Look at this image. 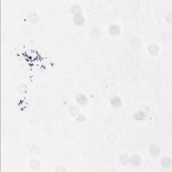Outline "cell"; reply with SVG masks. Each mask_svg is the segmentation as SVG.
<instances>
[{
	"label": "cell",
	"mask_w": 172,
	"mask_h": 172,
	"mask_svg": "<svg viewBox=\"0 0 172 172\" xmlns=\"http://www.w3.org/2000/svg\"><path fill=\"white\" fill-rule=\"evenodd\" d=\"M160 166L165 170L170 169L172 166V159L169 156H163L159 160Z\"/></svg>",
	"instance_id": "6da1fadb"
},
{
	"label": "cell",
	"mask_w": 172,
	"mask_h": 172,
	"mask_svg": "<svg viewBox=\"0 0 172 172\" xmlns=\"http://www.w3.org/2000/svg\"><path fill=\"white\" fill-rule=\"evenodd\" d=\"M121 33L120 26L116 24H112L109 26L108 34L111 36L115 37L119 36Z\"/></svg>",
	"instance_id": "7a4b0ae2"
},
{
	"label": "cell",
	"mask_w": 172,
	"mask_h": 172,
	"mask_svg": "<svg viewBox=\"0 0 172 172\" xmlns=\"http://www.w3.org/2000/svg\"><path fill=\"white\" fill-rule=\"evenodd\" d=\"M75 101L80 106H86L88 104V99L86 95L83 93H79L75 96Z\"/></svg>",
	"instance_id": "3957f363"
},
{
	"label": "cell",
	"mask_w": 172,
	"mask_h": 172,
	"mask_svg": "<svg viewBox=\"0 0 172 172\" xmlns=\"http://www.w3.org/2000/svg\"><path fill=\"white\" fill-rule=\"evenodd\" d=\"M149 154L151 156L157 157L161 154V148L157 144L153 143L149 147Z\"/></svg>",
	"instance_id": "277c9868"
},
{
	"label": "cell",
	"mask_w": 172,
	"mask_h": 172,
	"mask_svg": "<svg viewBox=\"0 0 172 172\" xmlns=\"http://www.w3.org/2000/svg\"><path fill=\"white\" fill-rule=\"evenodd\" d=\"M110 104L113 108H119L122 105V100L119 95H113L110 99Z\"/></svg>",
	"instance_id": "5b68a950"
},
{
	"label": "cell",
	"mask_w": 172,
	"mask_h": 172,
	"mask_svg": "<svg viewBox=\"0 0 172 172\" xmlns=\"http://www.w3.org/2000/svg\"><path fill=\"white\" fill-rule=\"evenodd\" d=\"M86 22V18L84 17L82 14L75 15L73 17V23L75 26H82Z\"/></svg>",
	"instance_id": "8992f818"
},
{
	"label": "cell",
	"mask_w": 172,
	"mask_h": 172,
	"mask_svg": "<svg viewBox=\"0 0 172 172\" xmlns=\"http://www.w3.org/2000/svg\"><path fill=\"white\" fill-rule=\"evenodd\" d=\"M141 157L138 154H133L130 157V163L133 167H138L141 164Z\"/></svg>",
	"instance_id": "52a82bcc"
},
{
	"label": "cell",
	"mask_w": 172,
	"mask_h": 172,
	"mask_svg": "<svg viewBox=\"0 0 172 172\" xmlns=\"http://www.w3.org/2000/svg\"><path fill=\"white\" fill-rule=\"evenodd\" d=\"M41 166V163L39 159L36 158H32L29 161V167L33 171L39 170Z\"/></svg>",
	"instance_id": "ba28073f"
},
{
	"label": "cell",
	"mask_w": 172,
	"mask_h": 172,
	"mask_svg": "<svg viewBox=\"0 0 172 172\" xmlns=\"http://www.w3.org/2000/svg\"><path fill=\"white\" fill-rule=\"evenodd\" d=\"M133 119L136 121H143L147 118V114L143 110H137L132 114Z\"/></svg>",
	"instance_id": "9c48e42d"
},
{
	"label": "cell",
	"mask_w": 172,
	"mask_h": 172,
	"mask_svg": "<svg viewBox=\"0 0 172 172\" xmlns=\"http://www.w3.org/2000/svg\"><path fill=\"white\" fill-rule=\"evenodd\" d=\"M147 51L152 56H157L159 52V47L157 44L152 43L148 46Z\"/></svg>",
	"instance_id": "30bf717a"
},
{
	"label": "cell",
	"mask_w": 172,
	"mask_h": 172,
	"mask_svg": "<svg viewBox=\"0 0 172 172\" xmlns=\"http://www.w3.org/2000/svg\"><path fill=\"white\" fill-rule=\"evenodd\" d=\"M90 36L92 39L93 40H98L100 38L101 36V31L98 28H91L90 32H89Z\"/></svg>",
	"instance_id": "8fae6325"
},
{
	"label": "cell",
	"mask_w": 172,
	"mask_h": 172,
	"mask_svg": "<svg viewBox=\"0 0 172 172\" xmlns=\"http://www.w3.org/2000/svg\"><path fill=\"white\" fill-rule=\"evenodd\" d=\"M27 20L31 24H36L39 21V16L36 11H31L27 15Z\"/></svg>",
	"instance_id": "7c38bea8"
},
{
	"label": "cell",
	"mask_w": 172,
	"mask_h": 172,
	"mask_svg": "<svg viewBox=\"0 0 172 172\" xmlns=\"http://www.w3.org/2000/svg\"><path fill=\"white\" fill-rule=\"evenodd\" d=\"M119 163L122 166H126L130 163V156L127 153H122L119 157Z\"/></svg>",
	"instance_id": "4fadbf2b"
},
{
	"label": "cell",
	"mask_w": 172,
	"mask_h": 172,
	"mask_svg": "<svg viewBox=\"0 0 172 172\" xmlns=\"http://www.w3.org/2000/svg\"><path fill=\"white\" fill-rule=\"evenodd\" d=\"M82 7L78 3H75V4H73L71 7H70V11L71 13L75 16V15L80 14L82 13Z\"/></svg>",
	"instance_id": "5bb4252c"
},
{
	"label": "cell",
	"mask_w": 172,
	"mask_h": 172,
	"mask_svg": "<svg viewBox=\"0 0 172 172\" xmlns=\"http://www.w3.org/2000/svg\"><path fill=\"white\" fill-rule=\"evenodd\" d=\"M69 113L72 116H77L79 114H80V109L78 106L71 105L68 108Z\"/></svg>",
	"instance_id": "9a60e30c"
},
{
	"label": "cell",
	"mask_w": 172,
	"mask_h": 172,
	"mask_svg": "<svg viewBox=\"0 0 172 172\" xmlns=\"http://www.w3.org/2000/svg\"><path fill=\"white\" fill-rule=\"evenodd\" d=\"M28 151H29V153L31 155L37 156L40 153L41 150H40V147L38 146V145H32V146H30V147L29 148Z\"/></svg>",
	"instance_id": "2e32d148"
},
{
	"label": "cell",
	"mask_w": 172,
	"mask_h": 172,
	"mask_svg": "<svg viewBox=\"0 0 172 172\" xmlns=\"http://www.w3.org/2000/svg\"><path fill=\"white\" fill-rule=\"evenodd\" d=\"M130 44L133 48H139L142 45V41L138 37H133L130 40Z\"/></svg>",
	"instance_id": "e0dca14e"
},
{
	"label": "cell",
	"mask_w": 172,
	"mask_h": 172,
	"mask_svg": "<svg viewBox=\"0 0 172 172\" xmlns=\"http://www.w3.org/2000/svg\"><path fill=\"white\" fill-rule=\"evenodd\" d=\"M17 90L20 94H25L28 91V86L25 83L19 84L17 87Z\"/></svg>",
	"instance_id": "ac0fdd59"
},
{
	"label": "cell",
	"mask_w": 172,
	"mask_h": 172,
	"mask_svg": "<svg viewBox=\"0 0 172 172\" xmlns=\"http://www.w3.org/2000/svg\"><path fill=\"white\" fill-rule=\"evenodd\" d=\"M106 140L110 143H114L117 141V136L115 133H109L108 135L106 136Z\"/></svg>",
	"instance_id": "d6986e66"
},
{
	"label": "cell",
	"mask_w": 172,
	"mask_h": 172,
	"mask_svg": "<svg viewBox=\"0 0 172 172\" xmlns=\"http://www.w3.org/2000/svg\"><path fill=\"white\" fill-rule=\"evenodd\" d=\"M75 120H76V122H78V123L82 124V123H84V122L86 121V116L84 115V114L80 113L77 116H76Z\"/></svg>",
	"instance_id": "ffe728a7"
},
{
	"label": "cell",
	"mask_w": 172,
	"mask_h": 172,
	"mask_svg": "<svg viewBox=\"0 0 172 172\" xmlns=\"http://www.w3.org/2000/svg\"><path fill=\"white\" fill-rule=\"evenodd\" d=\"M55 171L57 172H64V171H67V170H66V168L63 167V166H58L57 167V168L55 169Z\"/></svg>",
	"instance_id": "44dd1931"
},
{
	"label": "cell",
	"mask_w": 172,
	"mask_h": 172,
	"mask_svg": "<svg viewBox=\"0 0 172 172\" xmlns=\"http://www.w3.org/2000/svg\"><path fill=\"white\" fill-rule=\"evenodd\" d=\"M111 12L112 13V15H110V18H112V16H113V19H116V18H118L119 17V14H118L117 11H116V10H112V11Z\"/></svg>",
	"instance_id": "7402d4cb"
},
{
	"label": "cell",
	"mask_w": 172,
	"mask_h": 172,
	"mask_svg": "<svg viewBox=\"0 0 172 172\" xmlns=\"http://www.w3.org/2000/svg\"><path fill=\"white\" fill-rule=\"evenodd\" d=\"M166 20H167V22H169L170 24H171V21H172V16H171V14H169L166 15Z\"/></svg>",
	"instance_id": "603a6c76"
}]
</instances>
